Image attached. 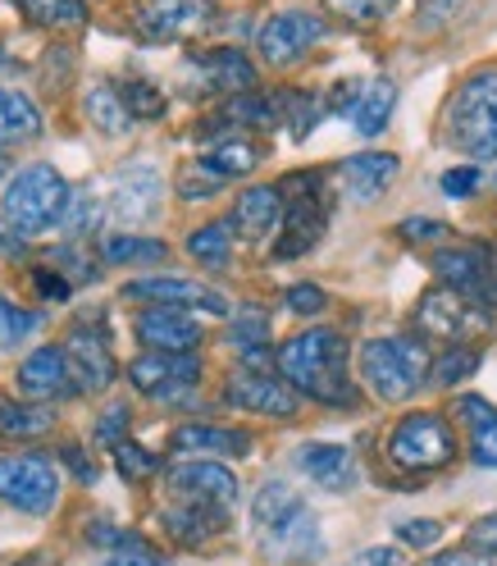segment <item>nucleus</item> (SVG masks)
<instances>
[{
    "instance_id": "obj_1",
    "label": "nucleus",
    "mask_w": 497,
    "mask_h": 566,
    "mask_svg": "<svg viewBox=\"0 0 497 566\" xmlns=\"http://www.w3.org/2000/svg\"><path fill=\"white\" fill-rule=\"evenodd\" d=\"M278 375L293 394L325 407H357V384L347 375V338L338 329H306L278 347Z\"/></svg>"
},
{
    "instance_id": "obj_2",
    "label": "nucleus",
    "mask_w": 497,
    "mask_h": 566,
    "mask_svg": "<svg viewBox=\"0 0 497 566\" xmlns=\"http://www.w3.org/2000/svg\"><path fill=\"white\" fill-rule=\"evenodd\" d=\"M283 197V216H278V242H274V256L278 261H293L306 256L310 247L325 238L329 216H334V201L325 188V174H293V179L278 184Z\"/></svg>"
},
{
    "instance_id": "obj_3",
    "label": "nucleus",
    "mask_w": 497,
    "mask_h": 566,
    "mask_svg": "<svg viewBox=\"0 0 497 566\" xmlns=\"http://www.w3.org/2000/svg\"><path fill=\"white\" fill-rule=\"evenodd\" d=\"M68 188L64 174L55 165H28L19 169L10 188H6V201H0V216L14 233H42V229H55L68 210Z\"/></svg>"
},
{
    "instance_id": "obj_4",
    "label": "nucleus",
    "mask_w": 497,
    "mask_h": 566,
    "mask_svg": "<svg viewBox=\"0 0 497 566\" xmlns=\"http://www.w3.org/2000/svg\"><path fill=\"white\" fill-rule=\"evenodd\" d=\"M447 137L452 147L470 151L479 160L497 156V69H475L456 87L447 105Z\"/></svg>"
},
{
    "instance_id": "obj_5",
    "label": "nucleus",
    "mask_w": 497,
    "mask_h": 566,
    "mask_svg": "<svg viewBox=\"0 0 497 566\" xmlns=\"http://www.w3.org/2000/svg\"><path fill=\"white\" fill-rule=\"evenodd\" d=\"M361 379L379 402H406L430 379V352L411 338H370L361 347Z\"/></svg>"
},
{
    "instance_id": "obj_6",
    "label": "nucleus",
    "mask_w": 497,
    "mask_h": 566,
    "mask_svg": "<svg viewBox=\"0 0 497 566\" xmlns=\"http://www.w3.org/2000/svg\"><path fill=\"white\" fill-rule=\"evenodd\" d=\"M415 329L430 338V343H447V347H475L479 338L493 334V315L484 302L466 297L447 289V283H438V289H430L420 302H415Z\"/></svg>"
},
{
    "instance_id": "obj_7",
    "label": "nucleus",
    "mask_w": 497,
    "mask_h": 566,
    "mask_svg": "<svg viewBox=\"0 0 497 566\" xmlns=\"http://www.w3.org/2000/svg\"><path fill=\"white\" fill-rule=\"evenodd\" d=\"M252 516H256V530L265 535V544L278 548V553H297V557H302V553H310V548L319 544V521H315V512H310L283 480L261 484L256 503H252Z\"/></svg>"
},
{
    "instance_id": "obj_8",
    "label": "nucleus",
    "mask_w": 497,
    "mask_h": 566,
    "mask_svg": "<svg viewBox=\"0 0 497 566\" xmlns=\"http://www.w3.org/2000/svg\"><path fill=\"white\" fill-rule=\"evenodd\" d=\"M452 457H456V439L438 411H415V416L398 420L393 439H388V462L402 471L430 475V471H443Z\"/></svg>"
},
{
    "instance_id": "obj_9",
    "label": "nucleus",
    "mask_w": 497,
    "mask_h": 566,
    "mask_svg": "<svg viewBox=\"0 0 497 566\" xmlns=\"http://www.w3.org/2000/svg\"><path fill=\"white\" fill-rule=\"evenodd\" d=\"M0 503L28 516H46L60 503V471L51 457H0Z\"/></svg>"
},
{
    "instance_id": "obj_10",
    "label": "nucleus",
    "mask_w": 497,
    "mask_h": 566,
    "mask_svg": "<svg viewBox=\"0 0 497 566\" xmlns=\"http://www.w3.org/2000/svg\"><path fill=\"white\" fill-rule=\"evenodd\" d=\"M169 503L205 507V512H233L237 507V475L220 462H179L165 475Z\"/></svg>"
},
{
    "instance_id": "obj_11",
    "label": "nucleus",
    "mask_w": 497,
    "mask_h": 566,
    "mask_svg": "<svg viewBox=\"0 0 497 566\" xmlns=\"http://www.w3.org/2000/svg\"><path fill=\"white\" fill-rule=\"evenodd\" d=\"M128 379L137 394L156 402H183L201 379V357L197 352H141L128 366Z\"/></svg>"
},
{
    "instance_id": "obj_12",
    "label": "nucleus",
    "mask_w": 497,
    "mask_h": 566,
    "mask_svg": "<svg viewBox=\"0 0 497 566\" xmlns=\"http://www.w3.org/2000/svg\"><path fill=\"white\" fill-rule=\"evenodd\" d=\"M215 23L210 0H141L133 10V32L141 42H188Z\"/></svg>"
},
{
    "instance_id": "obj_13",
    "label": "nucleus",
    "mask_w": 497,
    "mask_h": 566,
    "mask_svg": "<svg viewBox=\"0 0 497 566\" xmlns=\"http://www.w3.org/2000/svg\"><path fill=\"white\" fill-rule=\"evenodd\" d=\"M64 366H68V379L83 394H101V388L115 384V352H110V334L101 325H74L64 338Z\"/></svg>"
},
{
    "instance_id": "obj_14",
    "label": "nucleus",
    "mask_w": 497,
    "mask_h": 566,
    "mask_svg": "<svg viewBox=\"0 0 497 566\" xmlns=\"http://www.w3.org/2000/svg\"><path fill=\"white\" fill-rule=\"evenodd\" d=\"M105 220H119V224H141L151 220V210L160 201V174L151 165H124L119 174H110V184H105Z\"/></svg>"
},
{
    "instance_id": "obj_15",
    "label": "nucleus",
    "mask_w": 497,
    "mask_h": 566,
    "mask_svg": "<svg viewBox=\"0 0 497 566\" xmlns=\"http://www.w3.org/2000/svg\"><path fill=\"white\" fill-rule=\"evenodd\" d=\"M319 38H325V19H315L306 10H283L256 32V51L265 64L283 69V64H297Z\"/></svg>"
},
{
    "instance_id": "obj_16",
    "label": "nucleus",
    "mask_w": 497,
    "mask_h": 566,
    "mask_svg": "<svg viewBox=\"0 0 497 566\" xmlns=\"http://www.w3.org/2000/svg\"><path fill=\"white\" fill-rule=\"evenodd\" d=\"M124 297L133 302H156V306H173V311H210V315H229V302L205 289L197 279H179V274H147V279H133Z\"/></svg>"
},
{
    "instance_id": "obj_17",
    "label": "nucleus",
    "mask_w": 497,
    "mask_h": 566,
    "mask_svg": "<svg viewBox=\"0 0 497 566\" xmlns=\"http://www.w3.org/2000/svg\"><path fill=\"white\" fill-rule=\"evenodd\" d=\"M224 398L237 407V411H252V416H274V420H288L297 416V394L283 379L265 375V370H237L224 388Z\"/></svg>"
},
{
    "instance_id": "obj_18",
    "label": "nucleus",
    "mask_w": 497,
    "mask_h": 566,
    "mask_svg": "<svg viewBox=\"0 0 497 566\" xmlns=\"http://www.w3.org/2000/svg\"><path fill=\"white\" fill-rule=\"evenodd\" d=\"M402 160L393 151H361V156H347L338 165V179H342V192L357 201V206H370L379 201L388 188H393Z\"/></svg>"
},
{
    "instance_id": "obj_19",
    "label": "nucleus",
    "mask_w": 497,
    "mask_h": 566,
    "mask_svg": "<svg viewBox=\"0 0 497 566\" xmlns=\"http://www.w3.org/2000/svg\"><path fill=\"white\" fill-rule=\"evenodd\" d=\"M169 452L173 457H192V462H201V457H246L252 452V434L246 430H224V424H179V430L169 434Z\"/></svg>"
},
{
    "instance_id": "obj_20",
    "label": "nucleus",
    "mask_w": 497,
    "mask_h": 566,
    "mask_svg": "<svg viewBox=\"0 0 497 566\" xmlns=\"http://www.w3.org/2000/svg\"><path fill=\"white\" fill-rule=\"evenodd\" d=\"M293 462L310 484H319L325 493L357 489V457H351L342 443H302Z\"/></svg>"
},
{
    "instance_id": "obj_21",
    "label": "nucleus",
    "mask_w": 497,
    "mask_h": 566,
    "mask_svg": "<svg viewBox=\"0 0 497 566\" xmlns=\"http://www.w3.org/2000/svg\"><path fill=\"white\" fill-rule=\"evenodd\" d=\"M19 394L28 402H55V398L78 394L74 379H68V366H64L60 347H38L32 357H23V366H19Z\"/></svg>"
},
{
    "instance_id": "obj_22",
    "label": "nucleus",
    "mask_w": 497,
    "mask_h": 566,
    "mask_svg": "<svg viewBox=\"0 0 497 566\" xmlns=\"http://www.w3.org/2000/svg\"><path fill=\"white\" fill-rule=\"evenodd\" d=\"M137 338L147 352H197L201 347V325L192 315L173 311V306H156L137 315Z\"/></svg>"
},
{
    "instance_id": "obj_23",
    "label": "nucleus",
    "mask_w": 497,
    "mask_h": 566,
    "mask_svg": "<svg viewBox=\"0 0 497 566\" xmlns=\"http://www.w3.org/2000/svg\"><path fill=\"white\" fill-rule=\"evenodd\" d=\"M192 69L201 74V83L210 92H224V96H237V92H252L256 87V64L246 60L242 51H201L192 55Z\"/></svg>"
},
{
    "instance_id": "obj_24",
    "label": "nucleus",
    "mask_w": 497,
    "mask_h": 566,
    "mask_svg": "<svg viewBox=\"0 0 497 566\" xmlns=\"http://www.w3.org/2000/svg\"><path fill=\"white\" fill-rule=\"evenodd\" d=\"M278 216H283V197L274 184H261V188H246L233 206V233H242L246 242H265L274 229H278Z\"/></svg>"
},
{
    "instance_id": "obj_25",
    "label": "nucleus",
    "mask_w": 497,
    "mask_h": 566,
    "mask_svg": "<svg viewBox=\"0 0 497 566\" xmlns=\"http://www.w3.org/2000/svg\"><path fill=\"white\" fill-rule=\"evenodd\" d=\"M456 416L470 434V462L484 471H497V407L466 394V398H456Z\"/></svg>"
},
{
    "instance_id": "obj_26",
    "label": "nucleus",
    "mask_w": 497,
    "mask_h": 566,
    "mask_svg": "<svg viewBox=\"0 0 497 566\" xmlns=\"http://www.w3.org/2000/svg\"><path fill=\"white\" fill-rule=\"evenodd\" d=\"M201 165L215 174L220 184H233V179H242V174H252V169L261 165V147H256L252 137L229 133V137H215V142H210V151L201 156Z\"/></svg>"
},
{
    "instance_id": "obj_27",
    "label": "nucleus",
    "mask_w": 497,
    "mask_h": 566,
    "mask_svg": "<svg viewBox=\"0 0 497 566\" xmlns=\"http://www.w3.org/2000/svg\"><path fill=\"white\" fill-rule=\"evenodd\" d=\"M398 111V87L393 78H374L361 87L357 105H351V128H357L361 137H379L388 128V119H393Z\"/></svg>"
},
{
    "instance_id": "obj_28",
    "label": "nucleus",
    "mask_w": 497,
    "mask_h": 566,
    "mask_svg": "<svg viewBox=\"0 0 497 566\" xmlns=\"http://www.w3.org/2000/svg\"><path fill=\"white\" fill-rule=\"evenodd\" d=\"M160 521L179 544H205V539H215L220 530H229V512H205V507H183V503H169L160 512Z\"/></svg>"
},
{
    "instance_id": "obj_29",
    "label": "nucleus",
    "mask_w": 497,
    "mask_h": 566,
    "mask_svg": "<svg viewBox=\"0 0 497 566\" xmlns=\"http://www.w3.org/2000/svg\"><path fill=\"white\" fill-rule=\"evenodd\" d=\"M42 133V111L23 92H0V151L32 142Z\"/></svg>"
},
{
    "instance_id": "obj_30",
    "label": "nucleus",
    "mask_w": 497,
    "mask_h": 566,
    "mask_svg": "<svg viewBox=\"0 0 497 566\" xmlns=\"http://www.w3.org/2000/svg\"><path fill=\"white\" fill-rule=\"evenodd\" d=\"M169 247L160 238H137V233H105L101 238V261L110 265H160Z\"/></svg>"
},
{
    "instance_id": "obj_31",
    "label": "nucleus",
    "mask_w": 497,
    "mask_h": 566,
    "mask_svg": "<svg viewBox=\"0 0 497 566\" xmlns=\"http://www.w3.org/2000/svg\"><path fill=\"white\" fill-rule=\"evenodd\" d=\"M83 111H87V119H92V128H101V133H110V137H119V133H128V111H124V96H119V87L115 83H92L87 87V96H83Z\"/></svg>"
},
{
    "instance_id": "obj_32",
    "label": "nucleus",
    "mask_w": 497,
    "mask_h": 566,
    "mask_svg": "<svg viewBox=\"0 0 497 566\" xmlns=\"http://www.w3.org/2000/svg\"><path fill=\"white\" fill-rule=\"evenodd\" d=\"M51 424H55V411L46 402H28V398L0 402V434H10V439H38L51 430Z\"/></svg>"
},
{
    "instance_id": "obj_33",
    "label": "nucleus",
    "mask_w": 497,
    "mask_h": 566,
    "mask_svg": "<svg viewBox=\"0 0 497 566\" xmlns=\"http://www.w3.org/2000/svg\"><path fill=\"white\" fill-rule=\"evenodd\" d=\"M188 256L201 261L205 270H224L229 256H233V224L229 220H215V224H201L188 233Z\"/></svg>"
},
{
    "instance_id": "obj_34",
    "label": "nucleus",
    "mask_w": 497,
    "mask_h": 566,
    "mask_svg": "<svg viewBox=\"0 0 497 566\" xmlns=\"http://www.w3.org/2000/svg\"><path fill=\"white\" fill-rule=\"evenodd\" d=\"M60 224H64L68 238H92V233L105 224V201H101V192H92V188L68 192V210H64Z\"/></svg>"
},
{
    "instance_id": "obj_35",
    "label": "nucleus",
    "mask_w": 497,
    "mask_h": 566,
    "mask_svg": "<svg viewBox=\"0 0 497 566\" xmlns=\"http://www.w3.org/2000/svg\"><path fill=\"white\" fill-rule=\"evenodd\" d=\"M19 10L42 28H83V0H19Z\"/></svg>"
},
{
    "instance_id": "obj_36",
    "label": "nucleus",
    "mask_w": 497,
    "mask_h": 566,
    "mask_svg": "<svg viewBox=\"0 0 497 566\" xmlns=\"http://www.w3.org/2000/svg\"><path fill=\"white\" fill-rule=\"evenodd\" d=\"M475 370H479V352L475 347H443V357L430 361V384L456 388V384H466Z\"/></svg>"
},
{
    "instance_id": "obj_37",
    "label": "nucleus",
    "mask_w": 497,
    "mask_h": 566,
    "mask_svg": "<svg viewBox=\"0 0 497 566\" xmlns=\"http://www.w3.org/2000/svg\"><path fill=\"white\" fill-rule=\"evenodd\" d=\"M119 96H124V111L128 119H160L165 115V92L147 78H128L119 83Z\"/></svg>"
},
{
    "instance_id": "obj_38",
    "label": "nucleus",
    "mask_w": 497,
    "mask_h": 566,
    "mask_svg": "<svg viewBox=\"0 0 497 566\" xmlns=\"http://www.w3.org/2000/svg\"><path fill=\"white\" fill-rule=\"evenodd\" d=\"M274 115L288 119L293 137H306V133L315 128V119L325 115V111H319V101H315L310 92H283V96L274 101Z\"/></svg>"
},
{
    "instance_id": "obj_39",
    "label": "nucleus",
    "mask_w": 497,
    "mask_h": 566,
    "mask_svg": "<svg viewBox=\"0 0 497 566\" xmlns=\"http://www.w3.org/2000/svg\"><path fill=\"white\" fill-rule=\"evenodd\" d=\"M325 6H329L334 19H342V23H351V28H370V23H379V19L393 14L398 0H325Z\"/></svg>"
},
{
    "instance_id": "obj_40",
    "label": "nucleus",
    "mask_w": 497,
    "mask_h": 566,
    "mask_svg": "<svg viewBox=\"0 0 497 566\" xmlns=\"http://www.w3.org/2000/svg\"><path fill=\"white\" fill-rule=\"evenodd\" d=\"M32 329H38V311H23L19 302L0 297V352H10L23 338H32Z\"/></svg>"
},
{
    "instance_id": "obj_41",
    "label": "nucleus",
    "mask_w": 497,
    "mask_h": 566,
    "mask_svg": "<svg viewBox=\"0 0 497 566\" xmlns=\"http://www.w3.org/2000/svg\"><path fill=\"white\" fill-rule=\"evenodd\" d=\"M115 467H119V475L128 480V484H141V480H151L156 471H160V457H151L147 448H141V443H119L115 448Z\"/></svg>"
},
{
    "instance_id": "obj_42",
    "label": "nucleus",
    "mask_w": 497,
    "mask_h": 566,
    "mask_svg": "<svg viewBox=\"0 0 497 566\" xmlns=\"http://www.w3.org/2000/svg\"><path fill=\"white\" fill-rule=\"evenodd\" d=\"M224 184L210 174L201 160H192V165H183V174H179V192L188 197V201H201V197H210V192H220Z\"/></svg>"
},
{
    "instance_id": "obj_43",
    "label": "nucleus",
    "mask_w": 497,
    "mask_h": 566,
    "mask_svg": "<svg viewBox=\"0 0 497 566\" xmlns=\"http://www.w3.org/2000/svg\"><path fill=\"white\" fill-rule=\"evenodd\" d=\"M229 338H233V347H242V357H252V352H261V347H265V338H269L265 315H246V321H237V325L229 329Z\"/></svg>"
},
{
    "instance_id": "obj_44",
    "label": "nucleus",
    "mask_w": 497,
    "mask_h": 566,
    "mask_svg": "<svg viewBox=\"0 0 497 566\" xmlns=\"http://www.w3.org/2000/svg\"><path fill=\"white\" fill-rule=\"evenodd\" d=\"M128 402H115V407H105V416H101V424H96V439L105 443V448H119L124 439H128Z\"/></svg>"
},
{
    "instance_id": "obj_45",
    "label": "nucleus",
    "mask_w": 497,
    "mask_h": 566,
    "mask_svg": "<svg viewBox=\"0 0 497 566\" xmlns=\"http://www.w3.org/2000/svg\"><path fill=\"white\" fill-rule=\"evenodd\" d=\"M398 539L411 544V548H434V544L443 539V525L430 521V516H424V521H402V525H398Z\"/></svg>"
},
{
    "instance_id": "obj_46",
    "label": "nucleus",
    "mask_w": 497,
    "mask_h": 566,
    "mask_svg": "<svg viewBox=\"0 0 497 566\" xmlns=\"http://www.w3.org/2000/svg\"><path fill=\"white\" fill-rule=\"evenodd\" d=\"M283 302H288L293 315H319L329 306L325 289H315V283H297V289H288V297H283Z\"/></svg>"
},
{
    "instance_id": "obj_47",
    "label": "nucleus",
    "mask_w": 497,
    "mask_h": 566,
    "mask_svg": "<svg viewBox=\"0 0 497 566\" xmlns=\"http://www.w3.org/2000/svg\"><path fill=\"white\" fill-rule=\"evenodd\" d=\"M466 548H470V553H479V557H488V562H497V512L470 525Z\"/></svg>"
},
{
    "instance_id": "obj_48",
    "label": "nucleus",
    "mask_w": 497,
    "mask_h": 566,
    "mask_svg": "<svg viewBox=\"0 0 497 566\" xmlns=\"http://www.w3.org/2000/svg\"><path fill=\"white\" fill-rule=\"evenodd\" d=\"M398 238H406V242H434V238H452V229L443 220H402Z\"/></svg>"
},
{
    "instance_id": "obj_49",
    "label": "nucleus",
    "mask_w": 497,
    "mask_h": 566,
    "mask_svg": "<svg viewBox=\"0 0 497 566\" xmlns=\"http://www.w3.org/2000/svg\"><path fill=\"white\" fill-rule=\"evenodd\" d=\"M447 197H470L475 188H479V169H452V174H443V184H438Z\"/></svg>"
},
{
    "instance_id": "obj_50",
    "label": "nucleus",
    "mask_w": 497,
    "mask_h": 566,
    "mask_svg": "<svg viewBox=\"0 0 497 566\" xmlns=\"http://www.w3.org/2000/svg\"><path fill=\"white\" fill-rule=\"evenodd\" d=\"M101 566H169L165 557H156L151 548H124V553H110Z\"/></svg>"
},
{
    "instance_id": "obj_51",
    "label": "nucleus",
    "mask_w": 497,
    "mask_h": 566,
    "mask_svg": "<svg viewBox=\"0 0 497 566\" xmlns=\"http://www.w3.org/2000/svg\"><path fill=\"white\" fill-rule=\"evenodd\" d=\"M32 283H38V293H42V297H55V302L68 297V283L60 279V270H38V274H32Z\"/></svg>"
},
{
    "instance_id": "obj_52",
    "label": "nucleus",
    "mask_w": 497,
    "mask_h": 566,
    "mask_svg": "<svg viewBox=\"0 0 497 566\" xmlns=\"http://www.w3.org/2000/svg\"><path fill=\"white\" fill-rule=\"evenodd\" d=\"M424 566H497V562H488V557H479L470 548H461V553H438L434 562H424Z\"/></svg>"
},
{
    "instance_id": "obj_53",
    "label": "nucleus",
    "mask_w": 497,
    "mask_h": 566,
    "mask_svg": "<svg viewBox=\"0 0 497 566\" xmlns=\"http://www.w3.org/2000/svg\"><path fill=\"white\" fill-rule=\"evenodd\" d=\"M351 566H402V553L398 548H366Z\"/></svg>"
},
{
    "instance_id": "obj_54",
    "label": "nucleus",
    "mask_w": 497,
    "mask_h": 566,
    "mask_svg": "<svg viewBox=\"0 0 497 566\" xmlns=\"http://www.w3.org/2000/svg\"><path fill=\"white\" fill-rule=\"evenodd\" d=\"M64 462H68V467H74V475H78L83 484H92V480H96V467L87 462V457H83L78 448H68V452H64Z\"/></svg>"
},
{
    "instance_id": "obj_55",
    "label": "nucleus",
    "mask_w": 497,
    "mask_h": 566,
    "mask_svg": "<svg viewBox=\"0 0 497 566\" xmlns=\"http://www.w3.org/2000/svg\"><path fill=\"white\" fill-rule=\"evenodd\" d=\"M19 566H51L46 557H28V562H19Z\"/></svg>"
},
{
    "instance_id": "obj_56",
    "label": "nucleus",
    "mask_w": 497,
    "mask_h": 566,
    "mask_svg": "<svg viewBox=\"0 0 497 566\" xmlns=\"http://www.w3.org/2000/svg\"><path fill=\"white\" fill-rule=\"evenodd\" d=\"M6 165H10V156H6V151H0V174H6Z\"/></svg>"
}]
</instances>
